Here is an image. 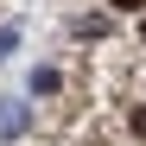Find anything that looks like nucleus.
Listing matches in <instances>:
<instances>
[{
    "label": "nucleus",
    "instance_id": "obj_1",
    "mask_svg": "<svg viewBox=\"0 0 146 146\" xmlns=\"http://www.w3.org/2000/svg\"><path fill=\"white\" fill-rule=\"evenodd\" d=\"M19 133H26V102L7 95V102H0V140H19Z\"/></svg>",
    "mask_w": 146,
    "mask_h": 146
},
{
    "label": "nucleus",
    "instance_id": "obj_2",
    "mask_svg": "<svg viewBox=\"0 0 146 146\" xmlns=\"http://www.w3.org/2000/svg\"><path fill=\"white\" fill-rule=\"evenodd\" d=\"M57 83H64V76H57L51 64H38V70H32V95H57Z\"/></svg>",
    "mask_w": 146,
    "mask_h": 146
},
{
    "label": "nucleus",
    "instance_id": "obj_3",
    "mask_svg": "<svg viewBox=\"0 0 146 146\" xmlns=\"http://www.w3.org/2000/svg\"><path fill=\"white\" fill-rule=\"evenodd\" d=\"M76 32H83V38H102V32H108V19H102V13H89V19H76Z\"/></svg>",
    "mask_w": 146,
    "mask_h": 146
},
{
    "label": "nucleus",
    "instance_id": "obj_4",
    "mask_svg": "<svg viewBox=\"0 0 146 146\" xmlns=\"http://www.w3.org/2000/svg\"><path fill=\"white\" fill-rule=\"evenodd\" d=\"M108 7H121V13H146V0H108Z\"/></svg>",
    "mask_w": 146,
    "mask_h": 146
},
{
    "label": "nucleus",
    "instance_id": "obj_5",
    "mask_svg": "<svg viewBox=\"0 0 146 146\" xmlns=\"http://www.w3.org/2000/svg\"><path fill=\"white\" fill-rule=\"evenodd\" d=\"M133 133H140V140H146V102H140V108H133Z\"/></svg>",
    "mask_w": 146,
    "mask_h": 146
},
{
    "label": "nucleus",
    "instance_id": "obj_6",
    "mask_svg": "<svg viewBox=\"0 0 146 146\" xmlns=\"http://www.w3.org/2000/svg\"><path fill=\"white\" fill-rule=\"evenodd\" d=\"M13 38H19V32H7V26H0V57H7V51H13Z\"/></svg>",
    "mask_w": 146,
    "mask_h": 146
},
{
    "label": "nucleus",
    "instance_id": "obj_7",
    "mask_svg": "<svg viewBox=\"0 0 146 146\" xmlns=\"http://www.w3.org/2000/svg\"><path fill=\"white\" fill-rule=\"evenodd\" d=\"M140 38H146V19H140Z\"/></svg>",
    "mask_w": 146,
    "mask_h": 146
}]
</instances>
